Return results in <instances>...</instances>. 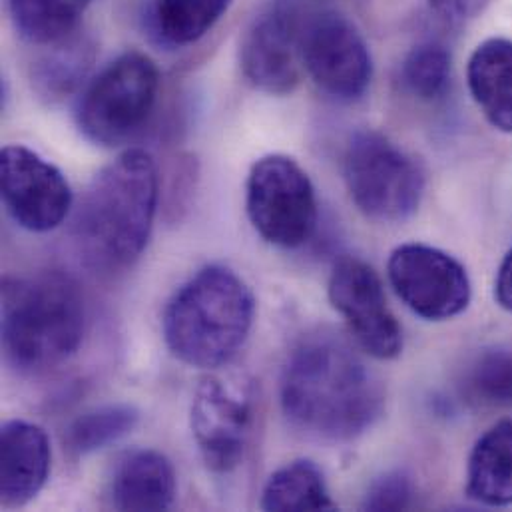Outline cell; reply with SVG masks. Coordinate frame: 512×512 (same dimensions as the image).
<instances>
[{"label": "cell", "mask_w": 512, "mask_h": 512, "mask_svg": "<svg viewBox=\"0 0 512 512\" xmlns=\"http://www.w3.org/2000/svg\"><path fill=\"white\" fill-rule=\"evenodd\" d=\"M469 90L485 118L512 134V40L489 38L479 44L467 66Z\"/></svg>", "instance_id": "cell-16"}, {"label": "cell", "mask_w": 512, "mask_h": 512, "mask_svg": "<svg viewBox=\"0 0 512 512\" xmlns=\"http://www.w3.org/2000/svg\"><path fill=\"white\" fill-rule=\"evenodd\" d=\"M401 80L419 100L443 98L451 84V52L433 40L417 44L401 66Z\"/></svg>", "instance_id": "cell-23"}, {"label": "cell", "mask_w": 512, "mask_h": 512, "mask_svg": "<svg viewBox=\"0 0 512 512\" xmlns=\"http://www.w3.org/2000/svg\"><path fill=\"white\" fill-rule=\"evenodd\" d=\"M2 202L8 216L24 230H56L74 206L66 176L34 150L10 144L0 154Z\"/></svg>", "instance_id": "cell-11"}, {"label": "cell", "mask_w": 512, "mask_h": 512, "mask_svg": "<svg viewBox=\"0 0 512 512\" xmlns=\"http://www.w3.org/2000/svg\"><path fill=\"white\" fill-rule=\"evenodd\" d=\"M86 307L78 283L60 271L4 279L2 345L20 371H48L82 343Z\"/></svg>", "instance_id": "cell-4"}, {"label": "cell", "mask_w": 512, "mask_h": 512, "mask_svg": "<svg viewBox=\"0 0 512 512\" xmlns=\"http://www.w3.org/2000/svg\"><path fill=\"white\" fill-rule=\"evenodd\" d=\"M0 439V505L20 509L34 501L48 481L50 441L42 427L24 419L6 421Z\"/></svg>", "instance_id": "cell-14"}, {"label": "cell", "mask_w": 512, "mask_h": 512, "mask_svg": "<svg viewBox=\"0 0 512 512\" xmlns=\"http://www.w3.org/2000/svg\"><path fill=\"white\" fill-rule=\"evenodd\" d=\"M140 423V411L128 403L102 405L76 417L66 431L74 455H92L130 435Z\"/></svg>", "instance_id": "cell-22"}, {"label": "cell", "mask_w": 512, "mask_h": 512, "mask_svg": "<svg viewBox=\"0 0 512 512\" xmlns=\"http://www.w3.org/2000/svg\"><path fill=\"white\" fill-rule=\"evenodd\" d=\"M160 204V174L140 148L122 152L86 186L72 220L84 263L100 273L128 269L148 246Z\"/></svg>", "instance_id": "cell-2"}, {"label": "cell", "mask_w": 512, "mask_h": 512, "mask_svg": "<svg viewBox=\"0 0 512 512\" xmlns=\"http://www.w3.org/2000/svg\"><path fill=\"white\" fill-rule=\"evenodd\" d=\"M254 317L256 299L248 283L224 265H208L166 305L164 339L182 363L218 369L244 347Z\"/></svg>", "instance_id": "cell-3"}, {"label": "cell", "mask_w": 512, "mask_h": 512, "mask_svg": "<svg viewBox=\"0 0 512 512\" xmlns=\"http://www.w3.org/2000/svg\"><path fill=\"white\" fill-rule=\"evenodd\" d=\"M234 0H152L148 22L154 38L168 48L202 40L230 10Z\"/></svg>", "instance_id": "cell-19"}, {"label": "cell", "mask_w": 512, "mask_h": 512, "mask_svg": "<svg viewBox=\"0 0 512 512\" xmlns=\"http://www.w3.org/2000/svg\"><path fill=\"white\" fill-rule=\"evenodd\" d=\"M387 275L397 297L427 321L453 319L471 303L465 265L439 248L399 246L389 257Z\"/></svg>", "instance_id": "cell-10"}, {"label": "cell", "mask_w": 512, "mask_h": 512, "mask_svg": "<svg viewBox=\"0 0 512 512\" xmlns=\"http://www.w3.org/2000/svg\"><path fill=\"white\" fill-rule=\"evenodd\" d=\"M467 495L485 507L512 505V419L493 425L473 447Z\"/></svg>", "instance_id": "cell-17"}, {"label": "cell", "mask_w": 512, "mask_h": 512, "mask_svg": "<svg viewBox=\"0 0 512 512\" xmlns=\"http://www.w3.org/2000/svg\"><path fill=\"white\" fill-rule=\"evenodd\" d=\"M495 297L503 309L512 313V248L499 267L495 281Z\"/></svg>", "instance_id": "cell-27"}, {"label": "cell", "mask_w": 512, "mask_h": 512, "mask_svg": "<svg viewBox=\"0 0 512 512\" xmlns=\"http://www.w3.org/2000/svg\"><path fill=\"white\" fill-rule=\"evenodd\" d=\"M467 395L485 407H512V351H485L467 375Z\"/></svg>", "instance_id": "cell-24"}, {"label": "cell", "mask_w": 512, "mask_h": 512, "mask_svg": "<svg viewBox=\"0 0 512 512\" xmlns=\"http://www.w3.org/2000/svg\"><path fill=\"white\" fill-rule=\"evenodd\" d=\"M437 14L451 22H463L479 16L491 0H429Z\"/></svg>", "instance_id": "cell-26"}, {"label": "cell", "mask_w": 512, "mask_h": 512, "mask_svg": "<svg viewBox=\"0 0 512 512\" xmlns=\"http://www.w3.org/2000/svg\"><path fill=\"white\" fill-rule=\"evenodd\" d=\"M246 212L267 244L283 250L301 248L317 226L315 188L293 158L263 156L248 174Z\"/></svg>", "instance_id": "cell-7"}, {"label": "cell", "mask_w": 512, "mask_h": 512, "mask_svg": "<svg viewBox=\"0 0 512 512\" xmlns=\"http://www.w3.org/2000/svg\"><path fill=\"white\" fill-rule=\"evenodd\" d=\"M108 497L118 511H168L176 499V471L158 451H130L112 471Z\"/></svg>", "instance_id": "cell-15"}, {"label": "cell", "mask_w": 512, "mask_h": 512, "mask_svg": "<svg viewBox=\"0 0 512 512\" xmlns=\"http://www.w3.org/2000/svg\"><path fill=\"white\" fill-rule=\"evenodd\" d=\"M252 411L250 387L240 379L208 375L196 387L190 425L198 451L212 473H232L244 461Z\"/></svg>", "instance_id": "cell-9"}, {"label": "cell", "mask_w": 512, "mask_h": 512, "mask_svg": "<svg viewBox=\"0 0 512 512\" xmlns=\"http://www.w3.org/2000/svg\"><path fill=\"white\" fill-rule=\"evenodd\" d=\"M343 176L353 204L377 222L407 220L425 192L421 164L379 132H359L351 138Z\"/></svg>", "instance_id": "cell-6"}, {"label": "cell", "mask_w": 512, "mask_h": 512, "mask_svg": "<svg viewBox=\"0 0 512 512\" xmlns=\"http://www.w3.org/2000/svg\"><path fill=\"white\" fill-rule=\"evenodd\" d=\"M329 301L365 353L375 359L401 355V325L387 305L377 271L369 263L357 257H341L329 277Z\"/></svg>", "instance_id": "cell-12"}, {"label": "cell", "mask_w": 512, "mask_h": 512, "mask_svg": "<svg viewBox=\"0 0 512 512\" xmlns=\"http://www.w3.org/2000/svg\"><path fill=\"white\" fill-rule=\"evenodd\" d=\"M38 48L40 52L30 64V82L38 98L46 102H58L76 92L96 58L94 42L80 30Z\"/></svg>", "instance_id": "cell-18"}, {"label": "cell", "mask_w": 512, "mask_h": 512, "mask_svg": "<svg viewBox=\"0 0 512 512\" xmlns=\"http://www.w3.org/2000/svg\"><path fill=\"white\" fill-rule=\"evenodd\" d=\"M263 511H333L323 473L311 461H293L277 469L261 493Z\"/></svg>", "instance_id": "cell-21"}, {"label": "cell", "mask_w": 512, "mask_h": 512, "mask_svg": "<svg viewBox=\"0 0 512 512\" xmlns=\"http://www.w3.org/2000/svg\"><path fill=\"white\" fill-rule=\"evenodd\" d=\"M160 96V70L138 50L120 54L82 90L76 124L86 140L114 148L132 140L150 122Z\"/></svg>", "instance_id": "cell-5"}, {"label": "cell", "mask_w": 512, "mask_h": 512, "mask_svg": "<svg viewBox=\"0 0 512 512\" xmlns=\"http://www.w3.org/2000/svg\"><path fill=\"white\" fill-rule=\"evenodd\" d=\"M413 483L403 473H387L377 479L363 503L367 511H405L413 505Z\"/></svg>", "instance_id": "cell-25"}, {"label": "cell", "mask_w": 512, "mask_h": 512, "mask_svg": "<svg viewBox=\"0 0 512 512\" xmlns=\"http://www.w3.org/2000/svg\"><path fill=\"white\" fill-rule=\"evenodd\" d=\"M301 14L287 0H275L254 16L240 42L246 80L267 94H289L301 78Z\"/></svg>", "instance_id": "cell-13"}, {"label": "cell", "mask_w": 512, "mask_h": 512, "mask_svg": "<svg viewBox=\"0 0 512 512\" xmlns=\"http://www.w3.org/2000/svg\"><path fill=\"white\" fill-rule=\"evenodd\" d=\"M287 419L315 439L351 441L381 417L383 389L359 353L339 335H307L281 377Z\"/></svg>", "instance_id": "cell-1"}, {"label": "cell", "mask_w": 512, "mask_h": 512, "mask_svg": "<svg viewBox=\"0 0 512 512\" xmlns=\"http://www.w3.org/2000/svg\"><path fill=\"white\" fill-rule=\"evenodd\" d=\"M92 0H8L10 20L22 40L46 46L80 30Z\"/></svg>", "instance_id": "cell-20"}, {"label": "cell", "mask_w": 512, "mask_h": 512, "mask_svg": "<svg viewBox=\"0 0 512 512\" xmlns=\"http://www.w3.org/2000/svg\"><path fill=\"white\" fill-rule=\"evenodd\" d=\"M299 48L303 70L329 96L353 102L373 78L369 46L357 26L335 10L301 16Z\"/></svg>", "instance_id": "cell-8"}]
</instances>
